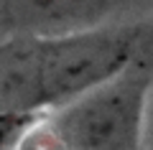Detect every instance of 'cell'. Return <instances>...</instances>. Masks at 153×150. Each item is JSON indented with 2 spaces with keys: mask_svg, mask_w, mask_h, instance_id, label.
<instances>
[{
  "mask_svg": "<svg viewBox=\"0 0 153 150\" xmlns=\"http://www.w3.org/2000/svg\"><path fill=\"white\" fill-rule=\"evenodd\" d=\"M138 28H89L0 43V112L28 117L66 107L133 66Z\"/></svg>",
  "mask_w": 153,
  "mask_h": 150,
  "instance_id": "cell-1",
  "label": "cell"
},
{
  "mask_svg": "<svg viewBox=\"0 0 153 150\" xmlns=\"http://www.w3.org/2000/svg\"><path fill=\"white\" fill-rule=\"evenodd\" d=\"M153 79L125 69L112 81L61 107L54 130L66 150H138Z\"/></svg>",
  "mask_w": 153,
  "mask_h": 150,
  "instance_id": "cell-2",
  "label": "cell"
},
{
  "mask_svg": "<svg viewBox=\"0 0 153 150\" xmlns=\"http://www.w3.org/2000/svg\"><path fill=\"white\" fill-rule=\"evenodd\" d=\"M110 0H26L23 18L33 36L89 31L107 13Z\"/></svg>",
  "mask_w": 153,
  "mask_h": 150,
  "instance_id": "cell-3",
  "label": "cell"
},
{
  "mask_svg": "<svg viewBox=\"0 0 153 150\" xmlns=\"http://www.w3.org/2000/svg\"><path fill=\"white\" fill-rule=\"evenodd\" d=\"M16 150H66L54 125H36L18 137Z\"/></svg>",
  "mask_w": 153,
  "mask_h": 150,
  "instance_id": "cell-4",
  "label": "cell"
},
{
  "mask_svg": "<svg viewBox=\"0 0 153 150\" xmlns=\"http://www.w3.org/2000/svg\"><path fill=\"white\" fill-rule=\"evenodd\" d=\"M146 140H148V150H153V86H151V94H148V107H146Z\"/></svg>",
  "mask_w": 153,
  "mask_h": 150,
  "instance_id": "cell-5",
  "label": "cell"
}]
</instances>
